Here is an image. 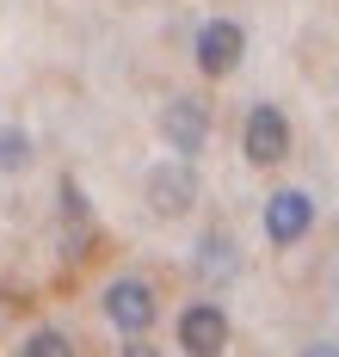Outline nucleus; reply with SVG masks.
Segmentation results:
<instances>
[{"instance_id": "obj_3", "label": "nucleus", "mask_w": 339, "mask_h": 357, "mask_svg": "<svg viewBox=\"0 0 339 357\" xmlns=\"http://www.w3.org/2000/svg\"><path fill=\"white\" fill-rule=\"evenodd\" d=\"M160 136H167L173 154L197 160L204 142H210V105H204V99H167V111H160Z\"/></svg>"}, {"instance_id": "obj_4", "label": "nucleus", "mask_w": 339, "mask_h": 357, "mask_svg": "<svg viewBox=\"0 0 339 357\" xmlns=\"http://www.w3.org/2000/svg\"><path fill=\"white\" fill-rule=\"evenodd\" d=\"M308 228H315V197L308 191L290 185V191H271L265 197V241L271 247H296Z\"/></svg>"}, {"instance_id": "obj_2", "label": "nucleus", "mask_w": 339, "mask_h": 357, "mask_svg": "<svg viewBox=\"0 0 339 357\" xmlns=\"http://www.w3.org/2000/svg\"><path fill=\"white\" fill-rule=\"evenodd\" d=\"M241 148H247L253 167H278V160L290 154V117L278 105H253L247 123H241Z\"/></svg>"}, {"instance_id": "obj_10", "label": "nucleus", "mask_w": 339, "mask_h": 357, "mask_svg": "<svg viewBox=\"0 0 339 357\" xmlns=\"http://www.w3.org/2000/svg\"><path fill=\"white\" fill-rule=\"evenodd\" d=\"M19 357H75V339L56 333V326H38V333L19 345Z\"/></svg>"}, {"instance_id": "obj_8", "label": "nucleus", "mask_w": 339, "mask_h": 357, "mask_svg": "<svg viewBox=\"0 0 339 357\" xmlns=\"http://www.w3.org/2000/svg\"><path fill=\"white\" fill-rule=\"evenodd\" d=\"M234 265H241V259H234V241H228L223 228H210V234L197 241V278H204V284H223V278H234Z\"/></svg>"}, {"instance_id": "obj_12", "label": "nucleus", "mask_w": 339, "mask_h": 357, "mask_svg": "<svg viewBox=\"0 0 339 357\" xmlns=\"http://www.w3.org/2000/svg\"><path fill=\"white\" fill-rule=\"evenodd\" d=\"M123 357H160V345H149V333H123Z\"/></svg>"}, {"instance_id": "obj_5", "label": "nucleus", "mask_w": 339, "mask_h": 357, "mask_svg": "<svg viewBox=\"0 0 339 357\" xmlns=\"http://www.w3.org/2000/svg\"><path fill=\"white\" fill-rule=\"evenodd\" d=\"M191 197H197V173H191L186 154H173V160L149 167V204H154V215H186Z\"/></svg>"}, {"instance_id": "obj_11", "label": "nucleus", "mask_w": 339, "mask_h": 357, "mask_svg": "<svg viewBox=\"0 0 339 357\" xmlns=\"http://www.w3.org/2000/svg\"><path fill=\"white\" fill-rule=\"evenodd\" d=\"M31 167V136L25 130H0V173H25Z\"/></svg>"}, {"instance_id": "obj_13", "label": "nucleus", "mask_w": 339, "mask_h": 357, "mask_svg": "<svg viewBox=\"0 0 339 357\" xmlns=\"http://www.w3.org/2000/svg\"><path fill=\"white\" fill-rule=\"evenodd\" d=\"M302 357H339V339H315V345H308Z\"/></svg>"}, {"instance_id": "obj_1", "label": "nucleus", "mask_w": 339, "mask_h": 357, "mask_svg": "<svg viewBox=\"0 0 339 357\" xmlns=\"http://www.w3.org/2000/svg\"><path fill=\"white\" fill-rule=\"evenodd\" d=\"M154 314H160L154 284H142V278H112V284H105V321H112L117 333H149Z\"/></svg>"}, {"instance_id": "obj_7", "label": "nucleus", "mask_w": 339, "mask_h": 357, "mask_svg": "<svg viewBox=\"0 0 339 357\" xmlns=\"http://www.w3.org/2000/svg\"><path fill=\"white\" fill-rule=\"evenodd\" d=\"M241 56H247V31H241L234 19H210V25L197 31V68L210 74V80L234 74V68H241Z\"/></svg>"}, {"instance_id": "obj_9", "label": "nucleus", "mask_w": 339, "mask_h": 357, "mask_svg": "<svg viewBox=\"0 0 339 357\" xmlns=\"http://www.w3.org/2000/svg\"><path fill=\"white\" fill-rule=\"evenodd\" d=\"M62 222H68V252L93 247V210H86V191L75 178H62Z\"/></svg>"}, {"instance_id": "obj_6", "label": "nucleus", "mask_w": 339, "mask_h": 357, "mask_svg": "<svg viewBox=\"0 0 339 357\" xmlns=\"http://www.w3.org/2000/svg\"><path fill=\"white\" fill-rule=\"evenodd\" d=\"M179 351L186 357H223L228 351V314L216 302H191L179 314Z\"/></svg>"}]
</instances>
